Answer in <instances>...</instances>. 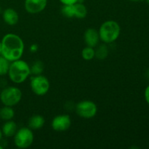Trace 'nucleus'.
Masks as SVG:
<instances>
[{"mask_svg":"<svg viewBox=\"0 0 149 149\" xmlns=\"http://www.w3.org/2000/svg\"><path fill=\"white\" fill-rule=\"evenodd\" d=\"M77 114L84 119L93 118L97 112V105L92 100H84L79 102L75 108Z\"/></svg>","mask_w":149,"mask_h":149,"instance_id":"7","label":"nucleus"},{"mask_svg":"<svg viewBox=\"0 0 149 149\" xmlns=\"http://www.w3.org/2000/svg\"><path fill=\"white\" fill-rule=\"evenodd\" d=\"M84 40L87 46L95 47L100 41L98 31L95 29H88L84 33Z\"/></svg>","mask_w":149,"mask_h":149,"instance_id":"10","label":"nucleus"},{"mask_svg":"<svg viewBox=\"0 0 149 149\" xmlns=\"http://www.w3.org/2000/svg\"><path fill=\"white\" fill-rule=\"evenodd\" d=\"M146 2H147V4H149V0H146Z\"/></svg>","mask_w":149,"mask_h":149,"instance_id":"29","label":"nucleus"},{"mask_svg":"<svg viewBox=\"0 0 149 149\" xmlns=\"http://www.w3.org/2000/svg\"><path fill=\"white\" fill-rule=\"evenodd\" d=\"M71 125V119L68 115L60 114L55 116L51 122L52 130L56 132H65Z\"/></svg>","mask_w":149,"mask_h":149,"instance_id":"8","label":"nucleus"},{"mask_svg":"<svg viewBox=\"0 0 149 149\" xmlns=\"http://www.w3.org/2000/svg\"><path fill=\"white\" fill-rule=\"evenodd\" d=\"M17 130V124L13 120L5 121V123L3 125L1 128V132L3 135L6 138H11L15 135Z\"/></svg>","mask_w":149,"mask_h":149,"instance_id":"12","label":"nucleus"},{"mask_svg":"<svg viewBox=\"0 0 149 149\" xmlns=\"http://www.w3.org/2000/svg\"><path fill=\"white\" fill-rule=\"evenodd\" d=\"M148 78H149V70H148Z\"/></svg>","mask_w":149,"mask_h":149,"instance_id":"30","label":"nucleus"},{"mask_svg":"<svg viewBox=\"0 0 149 149\" xmlns=\"http://www.w3.org/2000/svg\"><path fill=\"white\" fill-rule=\"evenodd\" d=\"M0 149H3V146L1 145V144H0Z\"/></svg>","mask_w":149,"mask_h":149,"instance_id":"28","label":"nucleus"},{"mask_svg":"<svg viewBox=\"0 0 149 149\" xmlns=\"http://www.w3.org/2000/svg\"><path fill=\"white\" fill-rule=\"evenodd\" d=\"M81 57L85 61H91L95 58L94 47L87 46L81 51Z\"/></svg>","mask_w":149,"mask_h":149,"instance_id":"19","label":"nucleus"},{"mask_svg":"<svg viewBox=\"0 0 149 149\" xmlns=\"http://www.w3.org/2000/svg\"><path fill=\"white\" fill-rule=\"evenodd\" d=\"M0 92H1V90H0Z\"/></svg>","mask_w":149,"mask_h":149,"instance_id":"31","label":"nucleus"},{"mask_svg":"<svg viewBox=\"0 0 149 149\" xmlns=\"http://www.w3.org/2000/svg\"><path fill=\"white\" fill-rule=\"evenodd\" d=\"M109 48L106 44H102L97 47L95 49V57L99 60H103L107 58L109 55Z\"/></svg>","mask_w":149,"mask_h":149,"instance_id":"16","label":"nucleus"},{"mask_svg":"<svg viewBox=\"0 0 149 149\" xmlns=\"http://www.w3.org/2000/svg\"><path fill=\"white\" fill-rule=\"evenodd\" d=\"M73 6H74V17L79 19H82L87 16V10L84 3L77 2L76 4H73Z\"/></svg>","mask_w":149,"mask_h":149,"instance_id":"14","label":"nucleus"},{"mask_svg":"<svg viewBox=\"0 0 149 149\" xmlns=\"http://www.w3.org/2000/svg\"><path fill=\"white\" fill-rule=\"evenodd\" d=\"M45 123V119L41 115H33L29 118L28 121V126L32 130H39L44 126Z\"/></svg>","mask_w":149,"mask_h":149,"instance_id":"13","label":"nucleus"},{"mask_svg":"<svg viewBox=\"0 0 149 149\" xmlns=\"http://www.w3.org/2000/svg\"><path fill=\"white\" fill-rule=\"evenodd\" d=\"M15 116V111L13 107L4 106L0 109V119L4 121L12 120Z\"/></svg>","mask_w":149,"mask_h":149,"instance_id":"15","label":"nucleus"},{"mask_svg":"<svg viewBox=\"0 0 149 149\" xmlns=\"http://www.w3.org/2000/svg\"><path fill=\"white\" fill-rule=\"evenodd\" d=\"M47 0H25V10L31 14H37L47 7Z\"/></svg>","mask_w":149,"mask_h":149,"instance_id":"9","label":"nucleus"},{"mask_svg":"<svg viewBox=\"0 0 149 149\" xmlns=\"http://www.w3.org/2000/svg\"><path fill=\"white\" fill-rule=\"evenodd\" d=\"M30 87L32 92L38 96L45 95L48 93L50 87L48 79L45 76L39 74L31 78Z\"/></svg>","mask_w":149,"mask_h":149,"instance_id":"6","label":"nucleus"},{"mask_svg":"<svg viewBox=\"0 0 149 149\" xmlns=\"http://www.w3.org/2000/svg\"><path fill=\"white\" fill-rule=\"evenodd\" d=\"M2 13V10H1V6H0V13Z\"/></svg>","mask_w":149,"mask_h":149,"instance_id":"27","label":"nucleus"},{"mask_svg":"<svg viewBox=\"0 0 149 149\" xmlns=\"http://www.w3.org/2000/svg\"><path fill=\"white\" fill-rule=\"evenodd\" d=\"M61 14L65 17L68 18H71L74 17V6L72 5H63L61 7Z\"/></svg>","mask_w":149,"mask_h":149,"instance_id":"20","label":"nucleus"},{"mask_svg":"<svg viewBox=\"0 0 149 149\" xmlns=\"http://www.w3.org/2000/svg\"><path fill=\"white\" fill-rule=\"evenodd\" d=\"M2 18L4 23L9 26H15L19 20L18 13L13 8H7L2 12Z\"/></svg>","mask_w":149,"mask_h":149,"instance_id":"11","label":"nucleus"},{"mask_svg":"<svg viewBox=\"0 0 149 149\" xmlns=\"http://www.w3.org/2000/svg\"><path fill=\"white\" fill-rule=\"evenodd\" d=\"M129 1H134V2H138V1H141V0H129Z\"/></svg>","mask_w":149,"mask_h":149,"instance_id":"26","label":"nucleus"},{"mask_svg":"<svg viewBox=\"0 0 149 149\" xmlns=\"http://www.w3.org/2000/svg\"><path fill=\"white\" fill-rule=\"evenodd\" d=\"M31 68V74H33V76L35 75H39L42 74V72L44 71V68L45 65L44 63L40 61H37L32 65Z\"/></svg>","mask_w":149,"mask_h":149,"instance_id":"18","label":"nucleus"},{"mask_svg":"<svg viewBox=\"0 0 149 149\" xmlns=\"http://www.w3.org/2000/svg\"><path fill=\"white\" fill-rule=\"evenodd\" d=\"M10 61L6 59L2 55H0V76L7 75L8 73L9 68H10Z\"/></svg>","mask_w":149,"mask_h":149,"instance_id":"17","label":"nucleus"},{"mask_svg":"<svg viewBox=\"0 0 149 149\" xmlns=\"http://www.w3.org/2000/svg\"><path fill=\"white\" fill-rule=\"evenodd\" d=\"M1 55L10 62L19 60L23 56L25 45L23 39L15 33H9L1 41Z\"/></svg>","mask_w":149,"mask_h":149,"instance_id":"1","label":"nucleus"},{"mask_svg":"<svg viewBox=\"0 0 149 149\" xmlns=\"http://www.w3.org/2000/svg\"><path fill=\"white\" fill-rule=\"evenodd\" d=\"M22 95V91L18 87L10 86L0 92V100L4 106L13 107L20 103Z\"/></svg>","mask_w":149,"mask_h":149,"instance_id":"4","label":"nucleus"},{"mask_svg":"<svg viewBox=\"0 0 149 149\" xmlns=\"http://www.w3.org/2000/svg\"><path fill=\"white\" fill-rule=\"evenodd\" d=\"M63 5H72L78 2L79 0H59Z\"/></svg>","mask_w":149,"mask_h":149,"instance_id":"21","label":"nucleus"},{"mask_svg":"<svg viewBox=\"0 0 149 149\" xmlns=\"http://www.w3.org/2000/svg\"><path fill=\"white\" fill-rule=\"evenodd\" d=\"M0 55H1V43L0 42Z\"/></svg>","mask_w":149,"mask_h":149,"instance_id":"25","label":"nucleus"},{"mask_svg":"<svg viewBox=\"0 0 149 149\" xmlns=\"http://www.w3.org/2000/svg\"><path fill=\"white\" fill-rule=\"evenodd\" d=\"M13 138L14 143L16 147L18 148L25 149L32 145L34 140V135L32 130L28 127L17 130Z\"/></svg>","mask_w":149,"mask_h":149,"instance_id":"5","label":"nucleus"},{"mask_svg":"<svg viewBox=\"0 0 149 149\" xmlns=\"http://www.w3.org/2000/svg\"><path fill=\"white\" fill-rule=\"evenodd\" d=\"M2 136H3L2 132H1V130L0 129V141H1V139H2Z\"/></svg>","mask_w":149,"mask_h":149,"instance_id":"24","label":"nucleus"},{"mask_svg":"<svg viewBox=\"0 0 149 149\" xmlns=\"http://www.w3.org/2000/svg\"><path fill=\"white\" fill-rule=\"evenodd\" d=\"M7 74L13 83L21 84L30 76L31 68L28 63L23 60H16L10 63Z\"/></svg>","mask_w":149,"mask_h":149,"instance_id":"2","label":"nucleus"},{"mask_svg":"<svg viewBox=\"0 0 149 149\" xmlns=\"http://www.w3.org/2000/svg\"><path fill=\"white\" fill-rule=\"evenodd\" d=\"M144 97L146 103L149 105V85L146 87L145 91H144Z\"/></svg>","mask_w":149,"mask_h":149,"instance_id":"22","label":"nucleus"},{"mask_svg":"<svg viewBox=\"0 0 149 149\" xmlns=\"http://www.w3.org/2000/svg\"><path fill=\"white\" fill-rule=\"evenodd\" d=\"M98 33L100 40L103 43H113L120 36L121 27L115 20H106L100 26Z\"/></svg>","mask_w":149,"mask_h":149,"instance_id":"3","label":"nucleus"},{"mask_svg":"<svg viewBox=\"0 0 149 149\" xmlns=\"http://www.w3.org/2000/svg\"><path fill=\"white\" fill-rule=\"evenodd\" d=\"M38 45H36V44H33V45H31L30 46V48H29V49H30V51L31 52H36V51H37L38 49Z\"/></svg>","mask_w":149,"mask_h":149,"instance_id":"23","label":"nucleus"}]
</instances>
